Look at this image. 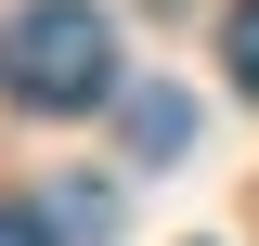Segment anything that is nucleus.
<instances>
[{
	"mask_svg": "<svg viewBox=\"0 0 259 246\" xmlns=\"http://www.w3.org/2000/svg\"><path fill=\"white\" fill-rule=\"evenodd\" d=\"M0 91L39 104V117L117 104V26H104L91 0H26V13H0Z\"/></svg>",
	"mask_w": 259,
	"mask_h": 246,
	"instance_id": "f257e3e1",
	"label": "nucleus"
},
{
	"mask_svg": "<svg viewBox=\"0 0 259 246\" xmlns=\"http://www.w3.org/2000/svg\"><path fill=\"white\" fill-rule=\"evenodd\" d=\"M194 143V104L182 91H130V155H182Z\"/></svg>",
	"mask_w": 259,
	"mask_h": 246,
	"instance_id": "f03ea898",
	"label": "nucleus"
},
{
	"mask_svg": "<svg viewBox=\"0 0 259 246\" xmlns=\"http://www.w3.org/2000/svg\"><path fill=\"white\" fill-rule=\"evenodd\" d=\"M221 65H233V91L259 104V0H233V13H221Z\"/></svg>",
	"mask_w": 259,
	"mask_h": 246,
	"instance_id": "7ed1b4c3",
	"label": "nucleus"
},
{
	"mask_svg": "<svg viewBox=\"0 0 259 246\" xmlns=\"http://www.w3.org/2000/svg\"><path fill=\"white\" fill-rule=\"evenodd\" d=\"M0 246H52V220L39 208H0Z\"/></svg>",
	"mask_w": 259,
	"mask_h": 246,
	"instance_id": "20e7f679",
	"label": "nucleus"
}]
</instances>
